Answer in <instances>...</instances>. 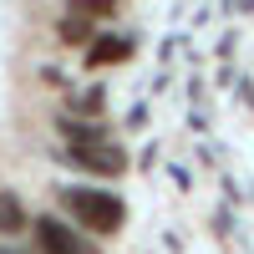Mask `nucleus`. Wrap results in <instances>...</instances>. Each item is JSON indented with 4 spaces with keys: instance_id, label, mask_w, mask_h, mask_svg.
Here are the masks:
<instances>
[{
    "instance_id": "obj_3",
    "label": "nucleus",
    "mask_w": 254,
    "mask_h": 254,
    "mask_svg": "<svg viewBox=\"0 0 254 254\" xmlns=\"http://www.w3.org/2000/svg\"><path fill=\"white\" fill-rule=\"evenodd\" d=\"M61 163L81 168V173H97V178H122L127 173V153L117 142H102V147H61L56 153Z\"/></svg>"
},
{
    "instance_id": "obj_7",
    "label": "nucleus",
    "mask_w": 254,
    "mask_h": 254,
    "mask_svg": "<svg viewBox=\"0 0 254 254\" xmlns=\"http://www.w3.org/2000/svg\"><path fill=\"white\" fill-rule=\"evenodd\" d=\"M97 31H102L97 20H81V15H71V10H66V15L56 20V41H61V46H76V51L87 46V41H92Z\"/></svg>"
},
{
    "instance_id": "obj_9",
    "label": "nucleus",
    "mask_w": 254,
    "mask_h": 254,
    "mask_svg": "<svg viewBox=\"0 0 254 254\" xmlns=\"http://www.w3.org/2000/svg\"><path fill=\"white\" fill-rule=\"evenodd\" d=\"M66 107H71L76 117H102V107H107V87H102V81H97V87H87V92H76V97L66 102Z\"/></svg>"
},
{
    "instance_id": "obj_2",
    "label": "nucleus",
    "mask_w": 254,
    "mask_h": 254,
    "mask_svg": "<svg viewBox=\"0 0 254 254\" xmlns=\"http://www.w3.org/2000/svg\"><path fill=\"white\" fill-rule=\"evenodd\" d=\"M31 234H36V249L41 254H102L76 224L56 219V214H36L31 219Z\"/></svg>"
},
{
    "instance_id": "obj_6",
    "label": "nucleus",
    "mask_w": 254,
    "mask_h": 254,
    "mask_svg": "<svg viewBox=\"0 0 254 254\" xmlns=\"http://www.w3.org/2000/svg\"><path fill=\"white\" fill-rule=\"evenodd\" d=\"M26 229H31V208L20 203L15 188H0V234L15 239V234H26Z\"/></svg>"
},
{
    "instance_id": "obj_5",
    "label": "nucleus",
    "mask_w": 254,
    "mask_h": 254,
    "mask_svg": "<svg viewBox=\"0 0 254 254\" xmlns=\"http://www.w3.org/2000/svg\"><path fill=\"white\" fill-rule=\"evenodd\" d=\"M56 132L66 137V147H102V142H112V127L102 122V117H56Z\"/></svg>"
},
{
    "instance_id": "obj_10",
    "label": "nucleus",
    "mask_w": 254,
    "mask_h": 254,
    "mask_svg": "<svg viewBox=\"0 0 254 254\" xmlns=\"http://www.w3.org/2000/svg\"><path fill=\"white\" fill-rule=\"evenodd\" d=\"M0 254H15V249H0Z\"/></svg>"
},
{
    "instance_id": "obj_8",
    "label": "nucleus",
    "mask_w": 254,
    "mask_h": 254,
    "mask_svg": "<svg viewBox=\"0 0 254 254\" xmlns=\"http://www.w3.org/2000/svg\"><path fill=\"white\" fill-rule=\"evenodd\" d=\"M66 10L81 15V20H112L122 10V0H66Z\"/></svg>"
},
{
    "instance_id": "obj_1",
    "label": "nucleus",
    "mask_w": 254,
    "mask_h": 254,
    "mask_svg": "<svg viewBox=\"0 0 254 254\" xmlns=\"http://www.w3.org/2000/svg\"><path fill=\"white\" fill-rule=\"evenodd\" d=\"M56 203L71 214L76 229H97V234H122L127 224V203L112 188H92V183H66L56 188Z\"/></svg>"
},
{
    "instance_id": "obj_4",
    "label": "nucleus",
    "mask_w": 254,
    "mask_h": 254,
    "mask_svg": "<svg viewBox=\"0 0 254 254\" xmlns=\"http://www.w3.org/2000/svg\"><path fill=\"white\" fill-rule=\"evenodd\" d=\"M137 51V41L132 36H122V31H97L87 46H81V66H122V61H132Z\"/></svg>"
}]
</instances>
